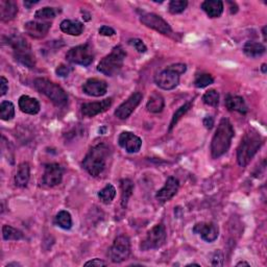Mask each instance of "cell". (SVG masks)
I'll return each instance as SVG.
<instances>
[{
	"instance_id": "32",
	"label": "cell",
	"mask_w": 267,
	"mask_h": 267,
	"mask_svg": "<svg viewBox=\"0 0 267 267\" xmlns=\"http://www.w3.org/2000/svg\"><path fill=\"white\" fill-rule=\"evenodd\" d=\"M2 236L3 239L8 241V240H20L23 238V233L21 231H19L15 227L11 225H3L2 226Z\"/></svg>"
},
{
	"instance_id": "49",
	"label": "cell",
	"mask_w": 267,
	"mask_h": 267,
	"mask_svg": "<svg viewBox=\"0 0 267 267\" xmlns=\"http://www.w3.org/2000/svg\"><path fill=\"white\" fill-rule=\"evenodd\" d=\"M261 69H262V72L263 73H266V64H263L262 67H261Z\"/></svg>"
},
{
	"instance_id": "11",
	"label": "cell",
	"mask_w": 267,
	"mask_h": 267,
	"mask_svg": "<svg viewBox=\"0 0 267 267\" xmlns=\"http://www.w3.org/2000/svg\"><path fill=\"white\" fill-rule=\"evenodd\" d=\"M140 21L147 27L159 32L163 35H170L172 29L164 19L154 13H142L140 16Z\"/></svg>"
},
{
	"instance_id": "45",
	"label": "cell",
	"mask_w": 267,
	"mask_h": 267,
	"mask_svg": "<svg viewBox=\"0 0 267 267\" xmlns=\"http://www.w3.org/2000/svg\"><path fill=\"white\" fill-rule=\"evenodd\" d=\"M204 125L208 128V130H211L214 125V119L211 116H207L204 119Z\"/></svg>"
},
{
	"instance_id": "3",
	"label": "cell",
	"mask_w": 267,
	"mask_h": 267,
	"mask_svg": "<svg viewBox=\"0 0 267 267\" xmlns=\"http://www.w3.org/2000/svg\"><path fill=\"white\" fill-rule=\"evenodd\" d=\"M263 144V138L255 130H250L247 132L237 148V162L239 166L245 167L249 165L254 156L260 150Z\"/></svg>"
},
{
	"instance_id": "10",
	"label": "cell",
	"mask_w": 267,
	"mask_h": 267,
	"mask_svg": "<svg viewBox=\"0 0 267 267\" xmlns=\"http://www.w3.org/2000/svg\"><path fill=\"white\" fill-rule=\"evenodd\" d=\"M180 74L172 70L170 66H168L163 71L155 76V83L163 90H173L180 84Z\"/></svg>"
},
{
	"instance_id": "22",
	"label": "cell",
	"mask_w": 267,
	"mask_h": 267,
	"mask_svg": "<svg viewBox=\"0 0 267 267\" xmlns=\"http://www.w3.org/2000/svg\"><path fill=\"white\" fill-rule=\"evenodd\" d=\"M202 8L209 18H219L224 6L221 0H206L202 3Z\"/></svg>"
},
{
	"instance_id": "46",
	"label": "cell",
	"mask_w": 267,
	"mask_h": 267,
	"mask_svg": "<svg viewBox=\"0 0 267 267\" xmlns=\"http://www.w3.org/2000/svg\"><path fill=\"white\" fill-rule=\"evenodd\" d=\"M39 1H24V5L27 7V8H31L34 4L38 3Z\"/></svg>"
},
{
	"instance_id": "39",
	"label": "cell",
	"mask_w": 267,
	"mask_h": 267,
	"mask_svg": "<svg viewBox=\"0 0 267 267\" xmlns=\"http://www.w3.org/2000/svg\"><path fill=\"white\" fill-rule=\"evenodd\" d=\"M224 263V256L221 251H216L212 257L211 265L213 266H222Z\"/></svg>"
},
{
	"instance_id": "8",
	"label": "cell",
	"mask_w": 267,
	"mask_h": 267,
	"mask_svg": "<svg viewBox=\"0 0 267 267\" xmlns=\"http://www.w3.org/2000/svg\"><path fill=\"white\" fill-rule=\"evenodd\" d=\"M66 60L75 65L89 66L94 60L93 49L90 44H84L69 49Z\"/></svg>"
},
{
	"instance_id": "47",
	"label": "cell",
	"mask_w": 267,
	"mask_h": 267,
	"mask_svg": "<svg viewBox=\"0 0 267 267\" xmlns=\"http://www.w3.org/2000/svg\"><path fill=\"white\" fill-rule=\"evenodd\" d=\"M236 266H250V263L244 262V261H240L236 264Z\"/></svg>"
},
{
	"instance_id": "24",
	"label": "cell",
	"mask_w": 267,
	"mask_h": 267,
	"mask_svg": "<svg viewBox=\"0 0 267 267\" xmlns=\"http://www.w3.org/2000/svg\"><path fill=\"white\" fill-rule=\"evenodd\" d=\"M29 177H31V167H29V164L24 162L21 163L18 167L17 173L15 175V184L17 187H26L28 182H29Z\"/></svg>"
},
{
	"instance_id": "13",
	"label": "cell",
	"mask_w": 267,
	"mask_h": 267,
	"mask_svg": "<svg viewBox=\"0 0 267 267\" xmlns=\"http://www.w3.org/2000/svg\"><path fill=\"white\" fill-rule=\"evenodd\" d=\"M63 180V168L60 164L52 163L45 165L42 183L47 187H54L60 185Z\"/></svg>"
},
{
	"instance_id": "1",
	"label": "cell",
	"mask_w": 267,
	"mask_h": 267,
	"mask_svg": "<svg viewBox=\"0 0 267 267\" xmlns=\"http://www.w3.org/2000/svg\"><path fill=\"white\" fill-rule=\"evenodd\" d=\"M235 131L232 123L226 118H222L217 125L216 132L211 141V156L213 159H218L230 150Z\"/></svg>"
},
{
	"instance_id": "41",
	"label": "cell",
	"mask_w": 267,
	"mask_h": 267,
	"mask_svg": "<svg viewBox=\"0 0 267 267\" xmlns=\"http://www.w3.org/2000/svg\"><path fill=\"white\" fill-rule=\"evenodd\" d=\"M98 33H100V35L105 36V37H112L116 34L112 27L107 26V25H104L100 29H98Z\"/></svg>"
},
{
	"instance_id": "37",
	"label": "cell",
	"mask_w": 267,
	"mask_h": 267,
	"mask_svg": "<svg viewBox=\"0 0 267 267\" xmlns=\"http://www.w3.org/2000/svg\"><path fill=\"white\" fill-rule=\"evenodd\" d=\"M188 6L187 0H172L169 2V12L173 15L183 13Z\"/></svg>"
},
{
	"instance_id": "30",
	"label": "cell",
	"mask_w": 267,
	"mask_h": 267,
	"mask_svg": "<svg viewBox=\"0 0 267 267\" xmlns=\"http://www.w3.org/2000/svg\"><path fill=\"white\" fill-rule=\"evenodd\" d=\"M116 196V189L112 184H107L105 188L98 192V199L104 204H111Z\"/></svg>"
},
{
	"instance_id": "42",
	"label": "cell",
	"mask_w": 267,
	"mask_h": 267,
	"mask_svg": "<svg viewBox=\"0 0 267 267\" xmlns=\"http://www.w3.org/2000/svg\"><path fill=\"white\" fill-rule=\"evenodd\" d=\"M8 90V82L4 76L0 77V95L4 96Z\"/></svg>"
},
{
	"instance_id": "40",
	"label": "cell",
	"mask_w": 267,
	"mask_h": 267,
	"mask_svg": "<svg viewBox=\"0 0 267 267\" xmlns=\"http://www.w3.org/2000/svg\"><path fill=\"white\" fill-rule=\"evenodd\" d=\"M71 71H72V68L70 66H66V65L62 64V65H60L56 68L55 73L58 76H61V77H66V76H68L69 74H70Z\"/></svg>"
},
{
	"instance_id": "4",
	"label": "cell",
	"mask_w": 267,
	"mask_h": 267,
	"mask_svg": "<svg viewBox=\"0 0 267 267\" xmlns=\"http://www.w3.org/2000/svg\"><path fill=\"white\" fill-rule=\"evenodd\" d=\"M35 88L48 97L56 107H65L68 103V95L64 89L47 78H37L35 81Z\"/></svg>"
},
{
	"instance_id": "7",
	"label": "cell",
	"mask_w": 267,
	"mask_h": 267,
	"mask_svg": "<svg viewBox=\"0 0 267 267\" xmlns=\"http://www.w3.org/2000/svg\"><path fill=\"white\" fill-rule=\"evenodd\" d=\"M131 255V241L126 235H120L115 238L112 246L107 251L108 258L113 263H121Z\"/></svg>"
},
{
	"instance_id": "27",
	"label": "cell",
	"mask_w": 267,
	"mask_h": 267,
	"mask_svg": "<svg viewBox=\"0 0 267 267\" xmlns=\"http://www.w3.org/2000/svg\"><path fill=\"white\" fill-rule=\"evenodd\" d=\"M266 48L263 44L259 43V42H254V41H249L246 42L243 46V53L246 56L252 57V58H256L259 57L262 54L265 53Z\"/></svg>"
},
{
	"instance_id": "25",
	"label": "cell",
	"mask_w": 267,
	"mask_h": 267,
	"mask_svg": "<svg viewBox=\"0 0 267 267\" xmlns=\"http://www.w3.org/2000/svg\"><path fill=\"white\" fill-rule=\"evenodd\" d=\"M61 31L70 36H81L84 32V24L78 20H64L60 25Z\"/></svg>"
},
{
	"instance_id": "33",
	"label": "cell",
	"mask_w": 267,
	"mask_h": 267,
	"mask_svg": "<svg viewBox=\"0 0 267 267\" xmlns=\"http://www.w3.org/2000/svg\"><path fill=\"white\" fill-rule=\"evenodd\" d=\"M192 104H193V101H192V102H188V103H186L185 105H183L180 108H177V110L175 111V113H174L173 116H172V119H171L170 126H169V131H171L172 128H173V126H174L177 122H179V120L181 119V118H182L188 111L190 110V107H191Z\"/></svg>"
},
{
	"instance_id": "19",
	"label": "cell",
	"mask_w": 267,
	"mask_h": 267,
	"mask_svg": "<svg viewBox=\"0 0 267 267\" xmlns=\"http://www.w3.org/2000/svg\"><path fill=\"white\" fill-rule=\"evenodd\" d=\"M51 27L52 23L49 22L29 21L24 24V31L28 36H31L34 39H42L48 34Z\"/></svg>"
},
{
	"instance_id": "34",
	"label": "cell",
	"mask_w": 267,
	"mask_h": 267,
	"mask_svg": "<svg viewBox=\"0 0 267 267\" xmlns=\"http://www.w3.org/2000/svg\"><path fill=\"white\" fill-rule=\"evenodd\" d=\"M203 102L205 105L210 107H217L219 103V93L214 89L207 91L203 96Z\"/></svg>"
},
{
	"instance_id": "50",
	"label": "cell",
	"mask_w": 267,
	"mask_h": 267,
	"mask_svg": "<svg viewBox=\"0 0 267 267\" xmlns=\"http://www.w3.org/2000/svg\"><path fill=\"white\" fill-rule=\"evenodd\" d=\"M265 29H266V27H263V36H264V40H266V34H265Z\"/></svg>"
},
{
	"instance_id": "17",
	"label": "cell",
	"mask_w": 267,
	"mask_h": 267,
	"mask_svg": "<svg viewBox=\"0 0 267 267\" xmlns=\"http://www.w3.org/2000/svg\"><path fill=\"white\" fill-rule=\"evenodd\" d=\"M83 91L89 96L101 97L107 94V84L100 78H89L83 86Z\"/></svg>"
},
{
	"instance_id": "38",
	"label": "cell",
	"mask_w": 267,
	"mask_h": 267,
	"mask_svg": "<svg viewBox=\"0 0 267 267\" xmlns=\"http://www.w3.org/2000/svg\"><path fill=\"white\" fill-rule=\"evenodd\" d=\"M128 44L133 46L139 53H145L147 51L146 45L144 44V42L142 40H140V39H137V38L131 39V40L128 41Z\"/></svg>"
},
{
	"instance_id": "28",
	"label": "cell",
	"mask_w": 267,
	"mask_h": 267,
	"mask_svg": "<svg viewBox=\"0 0 267 267\" xmlns=\"http://www.w3.org/2000/svg\"><path fill=\"white\" fill-rule=\"evenodd\" d=\"M120 187H121V207L124 209L127 206L130 197L133 195L134 183L128 179H123L120 181Z\"/></svg>"
},
{
	"instance_id": "26",
	"label": "cell",
	"mask_w": 267,
	"mask_h": 267,
	"mask_svg": "<svg viewBox=\"0 0 267 267\" xmlns=\"http://www.w3.org/2000/svg\"><path fill=\"white\" fill-rule=\"evenodd\" d=\"M164 107H165V101H164L163 96L157 92H154L150 96V98H148V102L146 104L147 110L154 114L161 113L163 111Z\"/></svg>"
},
{
	"instance_id": "21",
	"label": "cell",
	"mask_w": 267,
	"mask_h": 267,
	"mask_svg": "<svg viewBox=\"0 0 267 267\" xmlns=\"http://www.w3.org/2000/svg\"><path fill=\"white\" fill-rule=\"evenodd\" d=\"M18 14V6L14 1L11 0H1L0 1V18L1 21L8 22Z\"/></svg>"
},
{
	"instance_id": "16",
	"label": "cell",
	"mask_w": 267,
	"mask_h": 267,
	"mask_svg": "<svg viewBox=\"0 0 267 267\" xmlns=\"http://www.w3.org/2000/svg\"><path fill=\"white\" fill-rule=\"evenodd\" d=\"M180 188V182L174 176H169L167 179L164 187L162 189L157 192L156 194V199L158 202H160L162 204L170 201L172 197L177 193Z\"/></svg>"
},
{
	"instance_id": "20",
	"label": "cell",
	"mask_w": 267,
	"mask_h": 267,
	"mask_svg": "<svg viewBox=\"0 0 267 267\" xmlns=\"http://www.w3.org/2000/svg\"><path fill=\"white\" fill-rule=\"evenodd\" d=\"M19 108L25 113L29 115H36L39 112H40V103H39L36 98H33L28 95H22L20 98H19Z\"/></svg>"
},
{
	"instance_id": "23",
	"label": "cell",
	"mask_w": 267,
	"mask_h": 267,
	"mask_svg": "<svg viewBox=\"0 0 267 267\" xmlns=\"http://www.w3.org/2000/svg\"><path fill=\"white\" fill-rule=\"evenodd\" d=\"M225 107L229 111L238 112L242 115H245L247 112H249V107H247L245 101L241 96L229 95L225 100Z\"/></svg>"
},
{
	"instance_id": "18",
	"label": "cell",
	"mask_w": 267,
	"mask_h": 267,
	"mask_svg": "<svg viewBox=\"0 0 267 267\" xmlns=\"http://www.w3.org/2000/svg\"><path fill=\"white\" fill-rule=\"evenodd\" d=\"M112 106V98H107L102 102L87 103L82 105V114L85 117H94L106 112Z\"/></svg>"
},
{
	"instance_id": "48",
	"label": "cell",
	"mask_w": 267,
	"mask_h": 267,
	"mask_svg": "<svg viewBox=\"0 0 267 267\" xmlns=\"http://www.w3.org/2000/svg\"><path fill=\"white\" fill-rule=\"evenodd\" d=\"M11 266H20V264L19 263H8L5 267H11Z\"/></svg>"
},
{
	"instance_id": "35",
	"label": "cell",
	"mask_w": 267,
	"mask_h": 267,
	"mask_svg": "<svg viewBox=\"0 0 267 267\" xmlns=\"http://www.w3.org/2000/svg\"><path fill=\"white\" fill-rule=\"evenodd\" d=\"M57 14V9H55L54 7H43L38 9L35 14V17L39 20H47V19H53Z\"/></svg>"
},
{
	"instance_id": "31",
	"label": "cell",
	"mask_w": 267,
	"mask_h": 267,
	"mask_svg": "<svg viewBox=\"0 0 267 267\" xmlns=\"http://www.w3.org/2000/svg\"><path fill=\"white\" fill-rule=\"evenodd\" d=\"M15 116V106L11 102H2L0 105V118L4 121L13 119Z\"/></svg>"
},
{
	"instance_id": "5",
	"label": "cell",
	"mask_w": 267,
	"mask_h": 267,
	"mask_svg": "<svg viewBox=\"0 0 267 267\" xmlns=\"http://www.w3.org/2000/svg\"><path fill=\"white\" fill-rule=\"evenodd\" d=\"M125 56L126 53L124 52V49L121 46H116L113 48L110 54L106 55L98 63L97 70L107 76H114L121 70Z\"/></svg>"
},
{
	"instance_id": "43",
	"label": "cell",
	"mask_w": 267,
	"mask_h": 267,
	"mask_svg": "<svg viewBox=\"0 0 267 267\" xmlns=\"http://www.w3.org/2000/svg\"><path fill=\"white\" fill-rule=\"evenodd\" d=\"M170 68L172 69L173 71H175L177 74H184L187 70V66L185 64H182V63H177V64H173V65H170Z\"/></svg>"
},
{
	"instance_id": "9",
	"label": "cell",
	"mask_w": 267,
	"mask_h": 267,
	"mask_svg": "<svg viewBox=\"0 0 267 267\" xmlns=\"http://www.w3.org/2000/svg\"><path fill=\"white\" fill-rule=\"evenodd\" d=\"M166 238L167 234L165 226L162 223L157 224L151 231L147 232L145 239L141 243V249L143 251L160 249L165 244Z\"/></svg>"
},
{
	"instance_id": "29",
	"label": "cell",
	"mask_w": 267,
	"mask_h": 267,
	"mask_svg": "<svg viewBox=\"0 0 267 267\" xmlns=\"http://www.w3.org/2000/svg\"><path fill=\"white\" fill-rule=\"evenodd\" d=\"M54 222L64 230H70L72 227V217L68 211L62 210L56 214Z\"/></svg>"
},
{
	"instance_id": "44",
	"label": "cell",
	"mask_w": 267,
	"mask_h": 267,
	"mask_svg": "<svg viewBox=\"0 0 267 267\" xmlns=\"http://www.w3.org/2000/svg\"><path fill=\"white\" fill-rule=\"evenodd\" d=\"M107 263L101 259L95 258L93 260H90L85 263V266H95V267H102V266H106Z\"/></svg>"
},
{
	"instance_id": "14",
	"label": "cell",
	"mask_w": 267,
	"mask_h": 267,
	"mask_svg": "<svg viewBox=\"0 0 267 267\" xmlns=\"http://www.w3.org/2000/svg\"><path fill=\"white\" fill-rule=\"evenodd\" d=\"M194 234L201 236V238L206 242H214L219 236V229L213 222H199L196 223L193 229Z\"/></svg>"
},
{
	"instance_id": "15",
	"label": "cell",
	"mask_w": 267,
	"mask_h": 267,
	"mask_svg": "<svg viewBox=\"0 0 267 267\" xmlns=\"http://www.w3.org/2000/svg\"><path fill=\"white\" fill-rule=\"evenodd\" d=\"M118 143L130 154H136L141 150L142 140L132 132H122L118 137Z\"/></svg>"
},
{
	"instance_id": "36",
	"label": "cell",
	"mask_w": 267,
	"mask_h": 267,
	"mask_svg": "<svg viewBox=\"0 0 267 267\" xmlns=\"http://www.w3.org/2000/svg\"><path fill=\"white\" fill-rule=\"evenodd\" d=\"M214 83V78L209 73H201L195 76L194 86L196 88H206Z\"/></svg>"
},
{
	"instance_id": "2",
	"label": "cell",
	"mask_w": 267,
	"mask_h": 267,
	"mask_svg": "<svg viewBox=\"0 0 267 267\" xmlns=\"http://www.w3.org/2000/svg\"><path fill=\"white\" fill-rule=\"evenodd\" d=\"M108 157H110L108 146L105 143L96 144L86 155L83 161V168L89 174L96 177L106 169Z\"/></svg>"
},
{
	"instance_id": "12",
	"label": "cell",
	"mask_w": 267,
	"mask_h": 267,
	"mask_svg": "<svg viewBox=\"0 0 267 267\" xmlns=\"http://www.w3.org/2000/svg\"><path fill=\"white\" fill-rule=\"evenodd\" d=\"M143 95L140 92H135L125 102H123L119 107L116 108L115 116L120 120H125L132 115L135 108L139 106L142 101Z\"/></svg>"
},
{
	"instance_id": "6",
	"label": "cell",
	"mask_w": 267,
	"mask_h": 267,
	"mask_svg": "<svg viewBox=\"0 0 267 267\" xmlns=\"http://www.w3.org/2000/svg\"><path fill=\"white\" fill-rule=\"evenodd\" d=\"M8 44L12 46L14 51V56L16 60L26 66L27 68H34L36 65L35 55L32 53L29 43L20 35H13L8 38Z\"/></svg>"
}]
</instances>
